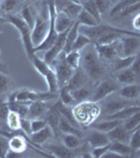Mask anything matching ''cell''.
Listing matches in <instances>:
<instances>
[{
    "mask_svg": "<svg viewBox=\"0 0 140 158\" xmlns=\"http://www.w3.org/2000/svg\"><path fill=\"white\" fill-rule=\"evenodd\" d=\"M20 130L24 132L25 134L31 135V120L29 117H21V128Z\"/></svg>",
    "mask_w": 140,
    "mask_h": 158,
    "instance_id": "cell-52",
    "label": "cell"
},
{
    "mask_svg": "<svg viewBox=\"0 0 140 158\" xmlns=\"http://www.w3.org/2000/svg\"><path fill=\"white\" fill-rule=\"evenodd\" d=\"M132 69V71L134 72V74L136 75V77H139V74H140V62H139V59L138 57L136 56V58H135L134 62L132 63V65L130 67Z\"/></svg>",
    "mask_w": 140,
    "mask_h": 158,
    "instance_id": "cell-53",
    "label": "cell"
},
{
    "mask_svg": "<svg viewBox=\"0 0 140 158\" xmlns=\"http://www.w3.org/2000/svg\"><path fill=\"white\" fill-rule=\"evenodd\" d=\"M60 102L64 106H71L75 103L74 101V98L71 94V91L68 90L67 86H63L61 88V91H60Z\"/></svg>",
    "mask_w": 140,
    "mask_h": 158,
    "instance_id": "cell-40",
    "label": "cell"
},
{
    "mask_svg": "<svg viewBox=\"0 0 140 158\" xmlns=\"http://www.w3.org/2000/svg\"><path fill=\"white\" fill-rule=\"evenodd\" d=\"M9 151V138L0 134V158L6 157Z\"/></svg>",
    "mask_w": 140,
    "mask_h": 158,
    "instance_id": "cell-47",
    "label": "cell"
},
{
    "mask_svg": "<svg viewBox=\"0 0 140 158\" xmlns=\"http://www.w3.org/2000/svg\"><path fill=\"white\" fill-rule=\"evenodd\" d=\"M110 143L105 144V146H101V147H96V148H93V151H92V156L95 157V158H100L102 157L106 152L109 151L110 149Z\"/></svg>",
    "mask_w": 140,
    "mask_h": 158,
    "instance_id": "cell-49",
    "label": "cell"
},
{
    "mask_svg": "<svg viewBox=\"0 0 140 158\" xmlns=\"http://www.w3.org/2000/svg\"><path fill=\"white\" fill-rule=\"evenodd\" d=\"M60 112L57 109V106H54L51 110H49V113H47V126L52 129L54 136L59 134V121H60Z\"/></svg>",
    "mask_w": 140,
    "mask_h": 158,
    "instance_id": "cell-20",
    "label": "cell"
},
{
    "mask_svg": "<svg viewBox=\"0 0 140 158\" xmlns=\"http://www.w3.org/2000/svg\"><path fill=\"white\" fill-rule=\"evenodd\" d=\"M53 136H54V133H53L52 129H51L49 126H45L43 129L39 130V131H37V132H34V133H31L30 135L31 140H32L34 143H37V144L44 143L47 140L52 138Z\"/></svg>",
    "mask_w": 140,
    "mask_h": 158,
    "instance_id": "cell-21",
    "label": "cell"
},
{
    "mask_svg": "<svg viewBox=\"0 0 140 158\" xmlns=\"http://www.w3.org/2000/svg\"><path fill=\"white\" fill-rule=\"evenodd\" d=\"M110 139L106 133L98 130L92 129V131L89 134V143L91 147L96 148V147H101V146H105V144L110 143Z\"/></svg>",
    "mask_w": 140,
    "mask_h": 158,
    "instance_id": "cell-15",
    "label": "cell"
},
{
    "mask_svg": "<svg viewBox=\"0 0 140 158\" xmlns=\"http://www.w3.org/2000/svg\"><path fill=\"white\" fill-rule=\"evenodd\" d=\"M47 13H49V22H50L49 32H47L45 39L38 47L34 49L35 53L38 52V51H47L54 44L58 37V33L55 29V17H56V13H57V10H56L55 6V0H50V2L47 3Z\"/></svg>",
    "mask_w": 140,
    "mask_h": 158,
    "instance_id": "cell-4",
    "label": "cell"
},
{
    "mask_svg": "<svg viewBox=\"0 0 140 158\" xmlns=\"http://www.w3.org/2000/svg\"><path fill=\"white\" fill-rule=\"evenodd\" d=\"M4 20H6V19L2 18V17H0V21H4Z\"/></svg>",
    "mask_w": 140,
    "mask_h": 158,
    "instance_id": "cell-57",
    "label": "cell"
},
{
    "mask_svg": "<svg viewBox=\"0 0 140 158\" xmlns=\"http://www.w3.org/2000/svg\"><path fill=\"white\" fill-rule=\"evenodd\" d=\"M59 1H60V3H56L55 2L56 10L60 9L61 12H63L65 15H68L71 19L75 21L76 18H77V16L79 15V13L81 12V10L83 9L82 4H80L79 2L75 1V0H71V1L59 0Z\"/></svg>",
    "mask_w": 140,
    "mask_h": 158,
    "instance_id": "cell-13",
    "label": "cell"
},
{
    "mask_svg": "<svg viewBox=\"0 0 140 158\" xmlns=\"http://www.w3.org/2000/svg\"><path fill=\"white\" fill-rule=\"evenodd\" d=\"M116 78L120 83H123V85H131V83H135L137 77L133 71H132V69L128 68V69H124V70L118 71V73H117V75H116Z\"/></svg>",
    "mask_w": 140,
    "mask_h": 158,
    "instance_id": "cell-28",
    "label": "cell"
},
{
    "mask_svg": "<svg viewBox=\"0 0 140 158\" xmlns=\"http://www.w3.org/2000/svg\"><path fill=\"white\" fill-rule=\"evenodd\" d=\"M132 103L130 100H126V99H123V100H116V101H110V102H108L105 104V108H104V111H105V113L108 114V115H111V114L115 113V112L119 111V110L126 108V106H132Z\"/></svg>",
    "mask_w": 140,
    "mask_h": 158,
    "instance_id": "cell-30",
    "label": "cell"
},
{
    "mask_svg": "<svg viewBox=\"0 0 140 158\" xmlns=\"http://www.w3.org/2000/svg\"><path fill=\"white\" fill-rule=\"evenodd\" d=\"M139 9H140V2L137 1V2H135V3H132L126 7H124L123 10H121V11L119 12V14H120L121 17H126V16H130V15L134 14V13H138Z\"/></svg>",
    "mask_w": 140,
    "mask_h": 158,
    "instance_id": "cell-44",
    "label": "cell"
},
{
    "mask_svg": "<svg viewBox=\"0 0 140 158\" xmlns=\"http://www.w3.org/2000/svg\"><path fill=\"white\" fill-rule=\"evenodd\" d=\"M74 20H72L68 15H65L63 12L57 11L56 13V17H55V29L57 31V33H62L65 30H68L70 27H72V24L74 23Z\"/></svg>",
    "mask_w": 140,
    "mask_h": 158,
    "instance_id": "cell-17",
    "label": "cell"
},
{
    "mask_svg": "<svg viewBox=\"0 0 140 158\" xmlns=\"http://www.w3.org/2000/svg\"><path fill=\"white\" fill-rule=\"evenodd\" d=\"M90 43H93L90 38L86 37L85 35L78 33V36L75 39V42L73 43L71 51H81L82 49H84L88 44H90Z\"/></svg>",
    "mask_w": 140,
    "mask_h": 158,
    "instance_id": "cell-38",
    "label": "cell"
},
{
    "mask_svg": "<svg viewBox=\"0 0 140 158\" xmlns=\"http://www.w3.org/2000/svg\"><path fill=\"white\" fill-rule=\"evenodd\" d=\"M21 17L22 20L27 23V25H30L31 27H33L35 22V18L33 17L32 11H31V7L30 6H25L21 12H20V16Z\"/></svg>",
    "mask_w": 140,
    "mask_h": 158,
    "instance_id": "cell-42",
    "label": "cell"
},
{
    "mask_svg": "<svg viewBox=\"0 0 140 158\" xmlns=\"http://www.w3.org/2000/svg\"><path fill=\"white\" fill-rule=\"evenodd\" d=\"M82 50V54L80 53V64L82 65L83 72L92 79H99L103 75L104 71L99 61L95 44L90 43Z\"/></svg>",
    "mask_w": 140,
    "mask_h": 158,
    "instance_id": "cell-1",
    "label": "cell"
},
{
    "mask_svg": "<svg viewBox=\"0 0 140 158\" xmlns=\"http://www.w3.org/2000/svg\"><path fill=\"white\" fill-rule=\"evenodd\" d=\"M137 1H139V0H119V1L115 4V6L112 9L110 14L112 16L115 14H118V13L120 12L121 10H123L124 7H126L132 3H135V2H137Z\"/></svg>",
    "mask_w": 140,
    "mask_h": 158,
    "instance_id": "cell-43",
    "label": "cell"
},
{
    "mask_svg": "<svg viewBox=\"0 0 140 158\" xmlns=\"http://www.w3.org/2000/svg\"><path fill=\"white\" fill-rule=\"evenodd\" d=\"M70 27H68V30H65L64 32L59 33L54 44H53L47 51H45L47 53H45L44 59H43V60H44L45 62L47 63V64H51V63H52L53 61H54L56 58H57V56L63 51V48H64V43H65V38H67V34H68V30H70Z\"/></svg>",
    "mask_w": 140,
    "mask_h": 158,
    "instance_id": "cell-10",
    "label": "cell"
},
{
    "mask_svg": "<svg viewBox=\"0 0 140 158\" xmlns=\"http://www.w3.org/2000/svg\"><path fill=\"white\" fill-rule=\"evenodd\" d=\"M63 1H71V0H63Z\"/></svg>",
    "mask_w": 140,
    "mask_h": 158,
    "instance_id": "cell-59",
    "label": "cell"
},
{
    "mask_svg": "<svg viewBox=\"0 0 140 158\" xmlns=\"http://www.w3.org/2000/svg\"><path fill=\"white\" fill-rule=\"evenodd\" d=\"M27 149V143L21 135H15L9 139V150L17 153H23Z\"/></svg>",
    "mask_w": 140,
    "mask_h": 158,
    "instance_id": "cell-24",
    "label": "cell"
},
{
    "mask_svg": "<svg viewBox=\"0 0 140 158\" xmlns=\"http://www.w3.org/2000/svg\"><path fill=\"white\" fill-rule=\"evenodd\" d=\"M99 114V108L95 106V102H80L73 111V115L76 121L81 124H88L89 122L96 118Z\"/></svg>",
    "mask_w": 140,
    "mask_h": 158,
    "instance_id": "cell-7",
    "label": "cell"
},
{
    "mask_svg": "<svg viewBox=\"0 0 140 158\" xmlns=\"http://www.w3.org/2000/svg\"><path fill=\"white\" fill-rule=\"evenodd\" d=\"M134 27H136L137 30H139V13H137L136 17L134 19Z\"/></svg>",
    "mask_w": 140,
    "mask_h": 158,
    "instance_id": "cell-54",
    "label": "cell"
},
{
    "mask_svg": "<svg viewBox=\"0 0 140 158\" xmlns=\"http://www.w3.org/2000/svg\"><path fill=\"white\" fill-rule=\"evenodd\" d=\"M109 151H112L116 154H118L121 157H126L132 154V152H135L129 143L126 142H119V141H113L110 144V149Z\"/></svg>",
    "mask_w": 140,
    "mask_h": 158,
    "instance_id": "cell-25",
    "label": "cell"
},
{
    "mask_svg": "<svg viewBox=\"0 0 140 158\" xmlns=\"http://www.w3.org/2000/svg\"><path fill=\"white\" fill-rule=\"evenodd\" d=\"M136 55L135 56H126V57H120V58H116L115 59V71H120L124 70V69H128L132 65V63L134 62Z\"/></svg>",
    "mask_w": 140,
    "mask_h": 158,
    "instance_id": "cell-36",
    "label": "cell"
},
{
    "mask_svg": "<svg viewBox=\"0 0 140 158\" xmlns=\"http://www.w3.org/2000/svg\"><path fill=\"white\" fill-rule=\"evenodd\" d=\"M82 7L88 13H90L92 16L96 19V21H97L98 23H100V21H101L100 16L101 15H100V13H99L97 6H96L95 2H94V0H89V1L84 2V3L82 4Z\"/></svg>",
    "mask_w": 140,
    "mask_h": 158,
    "instance_id": "cell-39",
    "label": "cell"
},
{
    "mask_svg": "<svg viewBox=\"0 0 140 158\" xmlns=\"http://www.w3.org/2000/svg\"><path fill=\"white\" fill-rule=\"evenodd\" d=\"M140 124V113L139 111L136 112L135 114H133L132 116H130L128 119L124 120V129L129 132H133L134 130H136L137 128H139Z\"/></svg>",
    "mask_w": 140,
    "mask_h": 158,
    "instance_id": "cell-35",
    "label": "cell"
},
{
    "mask_svg": "<svg viewBox=\"0 0 140 158\" xmlns=\"http://www.w3.org/2000/svg\"><path fill=\"white\" fill-rule=\"evenodd\" d=\"M123 123V121L121 120H117V119H108V120L104 121H100L97 122V123L92 124V129L98 130V131L104 132V133H108L111 130H113L116 127L120 126V124Z\"/></svg>",
    "mask_w": 140,
    "mask_h": 158,
    "instance_id": "cell-27",
    "label": "cell"
},
{
    "mask_svg": "<svg viewBox=\"0 0 140 158\" xmlns=\"http://www.w3.org/2000/svg\"><path fill=\"white\" fill-rule=\"evenodd\" d=\"M71 94H72L74 101L75 102H82V101H86L89 98H90V91L85 88H79L77 90L71 91Z\"/></svg>",
    "mask_w": 140,
    "mask_h": 158,
    "instance_id": "cell-37",
    "label": "cell"
},
{
    "mask_svg": "<svg viewBox=\"0 0 140 158\" xmlns=\"http://www.w3.org/2000/svg\"><path fill=\"white\" fill-rule=\"evenodd\" d=\"M86 81H88V76L85 75L83 70L76 69V70L74 71L73 75L71 76V78L68 79V81L64 86H67L70 91H74L79 88H82L86 83Z\"/></svg>",
    "mask_w": 140,
    "mask_h": 158,
    "instance_id": "cell-14",
    "label": "cell"
},
{
    "mask_svg": "<svg viewBox=\"0 0 140 158\" xmlns=\"http://www.w3.org/2000/svg\"><path fill=\"white\" fill-rule=\"evenodd\" d=\"M64 59L73 70H76L80 65V51H70L64 55Z\"/></svg>",
    "mask_w": 140,
    "mask_h": 158,
    "instance_id": "cell-34",
    "label": "cell"
},
{
    "mask_svg": "<svg viewBox=\"0 0 140 158\" xmlns=\"http://www.w3.org/2000/svg\"><path fill=\"white\" fill-rule=\"evenodd\" d=\"M7 19L18 30V32L20 33V36H21L22 42H23L25 52L27 55L29 57V59L31 60L32 57L34 56V47L32 44V39H31V32H32V27L30 25H27L25 22L22 20L21 17L19 16H15V15H9Z\"/></svg>",
    "mask_w": 140,
    "mask_h": 158,
    "instance_id": "cell-2",
    "label": "cell"
},
{
    "mask_svg": "<svg viewBox=\"0 0 140 158\" xmlns=\"http://www.w3.org/2000/svg\"><path fill=\"white\" fill-rule=\"evenodd\" d=\"M54 98H56V93H52V92H49V93H38V92L30 91L27 89H22V90L13 94L9 101H16V102L27 104L37 100L49 101Z\"/></svg>",
    "mask_w": 140,
    "mask_h": 158,
    "instance_id": "cell-5",
    "label": "cell"
},
{
    "mask_svg": "<svg viewBox=\"0 0 140 158\" xmlns=\"http://www.w3.org/2000/svg\"><path fill=\"white\" fill-rule=\"evenodd\" d=\"M62 143L71 150H76L81 146L80 136L74 134H63Z\"/></svg>",
    "mask_w": 140,
    "mask_h": 158,
    "instance_id": "cell-33",
    "label": "cell"
},
{
    "mask_svg": "<svg viewBox=\"0 0 140 158\" xmlns=\"http://www.w3.org/2000/svg\"><path fill=\"white\" fill-rule=\"evenodd\" d=\"M0 11H1V2H0Z\"/></svg>",
    "mask_w": 140,
    "mask_h": 158,
    "instance_id": "cell-58",
    "label": "cell"
},
{
    "mask_svg": "<svg viewBox=\"0 0 140 158\" xmlns=\"http://www.w3.org/2000/svg\"><path fill=\"white\" fill-rule=\"evenodd\" d=\"M94 2H95L100 15L104 14V13L106 12V10L111 6V2L109 1V0H94Z\"/></svg>",
    "mask_w": 140,
    "mask_h": 158,
    "instance_id": "cell-50",
    "label": "cell"
},
{
    "mask_svg": "<svg viewBox=\"0 0 140 158\" xmlns=\"http://www.w3.org/2000/svg\"><path fill=\"white\" fill-rule=\"evenodd\" d=\"M45 126H47V122L45 119L35 118L31 121V132H32V133L37 132V131H39V130L43 129Z\"/></svg>",
    "mask_w": 140,
    "mask_h": 158,
    "instance_id": "cell-45",
    "label": "cell"
},
{
    "mask_svg": "<svg viewBox=\"0 0 140 158\" xmlns=\"http://www.w3.org/2000/svg\"><path fill=\"white\" fill-rule=\"evenodd\" d=\"M122 124L116 127V128H114L113 130H111L110 132L106 133L111 142L119 141V142H126V143H129V139H130V136H131L130 133H132V132L126 131Z\"/></svg>",
    "mask_w": 140,
    "mask_h": 158,
    "instance_id": "cell-16",
    "label": "cell"
},
{
    "mask_svg": "<svg viewBox=\"0 0 140 158\" xmlns=\"http://www.w3.org/2000/svg\"><path fill=\"white\" fill-rule=\"evenodd\" d=\"M119 95L126 100H135L140 95V88L137 83H131L120 89Z\"/></svg>",
    "mask_w": 140,
    "mask_h": 158,
    "instance_id": "cell-22",
    "label": "cell"
},
{
    "mask_svg": "<svg viewBox=\"0 0 140 158\" xmlns=\"http://www.w3.org/2000/svg\"><path fill=\"white\" fill-rule=\"evenodd\" d=\"M138 111H140L139 106L137 104H132V106H128L126 108L119 110V111L111 114V115H108V119H117V120L124 121L130 116H132L133 114H135Z\"/></svg>",
    "mask_w": 140,
    "mask_h": 158,
    "instance_id": "cell-19",
    "label": "cell"
},
{
    "mask_svg": "<svg viewBox=\"0 0 140 158\" xmlns=\"http://www.w3.org/2000/svg\"><path fill=\"white\" fill-rule=\"evenodd\" d=\"M139 35H126L122 36L120 40V55L121 57L135 56L138 53L140 47Z\"/></svg>",
    "mask_w": 140,
    "mask_h": 158,
    "instance_id": "cell-8",
    "label": "cell"
},
{
    "mask_svg": "<svg viewBox=\"0 0 140 158\" xmlns=\"http://www.w3.org/2000/svg\"><path fill=\"white\" fill-rule=\"evenodd\" d=\"M10 86V79L4 73H2L0 71V95L4 94L9 90Z\"/></svg>",
    "mask_w": 140,
    "mask_h": 158,
    "instance_id": "cell-46",
    "label": "cell"
},
{
    "mask_svg": "<svg viewBox=\"0 0 140 158\" xmlns=\"http://www.w3.org/2000/svg\"><path fill=\"white\" fill-rule=\"evenodd\" d=\"M31 61L33 62L37 72L41 76H43V78L45 79L47 86H49V92L57 93V91L59 90V86H58L57 76H56L55 71L50 67V64H47L44 60L38 58L35 54L32 57Z\"/></svg>",
    "mask_w": 140,
    "mask_h": 158,
    "instance_id": "cell-3",
    "label": "cell"
},
{
    "mask_svg": "<svg viewBox=\"0 0 140 158\" xmlns=\"http://www.w3.org/2000/svg\"><path fill=\"white\" fill-rule=\"evenodd\" d=\"M109 1H110L111 3H117V2H118L119 0H109Z\"/></svg>",
    "mask_w": 140,
    "mask_h": 158,
    "instance_id": "cell-55",
    "label": "cell"
},
{
    "mask_svg": "<svg viewBox=\"0 0 140 158\" xmlns=\"http://www.w3.org/2000/svg\"><path fill=\"white\" fill-rule=\"evenodd\" d=\"M9 112H10L9 103L0 100V121H6Z\"/></svg>",
    "mask_w": 140,
    "mask_h": 158,
    "instance_id": "cell-51",
    "label": "cell"
},
{
    "mask_svg": "<svg viewBox=\"0 0 140 158\" xmlns=\"http://www.w3.org/2000/svg\"><path fill=\"white\" fill-rule=\"evenodd\" d=\"M115 91H117V85H115V82H114L113 80H111V79L103 80L102 82L97 86V89L94 91L93 95H92V97H91V101L97 102V101L102 100V99L108 97L110 94L114 93Z\"/></svg>",
    "mask_w": 140,
    "mask_h": 158,
    "instance_id": "cell-12",
    "label": "cell"
},
{
    "mask_svg": "<svg viewBox=\"0 0 140 158\" xmlns=\"http://www.w3.org/2000/svg\"><path fill=\"white\" fill-rule=\"evenodd\" d=\"M76 21L79 23V25H85V27H94V25L99 24L96 19L93 16L85 11L84 9L81 10V12L79 13V15L76 18Z\"/></svg>",
    "mask_w": 140,
    "mask_h": 158,
    "instance_id": "cell-32",
    "label": "cell"
},
{
    "mask_svg": "<svg viewBox=\"0 0 140 158\" xmlns=\"http://www.w3.org/2000/svg\"><path fill=\"white\" fill-rule=\"evenodd\" d=\"M49 13H47V16L38 15L35 18L34 25H33L32 32H31V39H32V44L34 49L45 39L47 32H49Z\"/></svg>",
    "mask_w": 140,
    "mask_h": 158,
    "instance_id": "cell-6",
    "label": "cell"
},
{
    "mask_svg": "<svg viewBox=\"0 0 140 158\" xmlns=\"http://www.w3.org/2000/svg\"><path fill=\"white\" fill-rule=\"evenodd\" d=\"M78 27H79V23L75 20V22H74L73 25L70 27V30H68V32L67 34V38H65L64 48H63V51H62L64 54H67V53H68L72 50L73 43L75 42V39L78 36Z\"/></svg>",
    "mask_w": 140,
    "mask_h": 158,
    "instance_id": "cell-26",
    "label": "cell"
},
{
    "mask_svg": "<svg viewBox=\"0 0 140 158\" xmlns=\"http://www.w3.org/2000/svg\"><path fill=\"white\" fill-rule=\"evenodd\" d=\"M2 69H4V65H3V64H2V63H1V62H0V71H1V70H2Z\"/></svg>",
    "mask_w": 140,
    "mask_h": 158,
    "instance_id": "cell-56",
    "label": "cell"
},
{
    "mask_svg": "<svg viewBox=\"0 0 140 158\" xmlns=\"http://www.w3.org/2000/svg\"><path fill=\"white\" fill-rule=\"evenodd\" d=\"M17 4H18L17 0H3V2L1 3V9L3 10L4 13L9 14L14 11V9H16Z\"/></svg>",
    "mask_w": 140,
    "mask_h": 158,
    "instance_id": "cell-48",
    "label": "cell"
},
{
    "mask_svg": "<svg viewBox=\"0 0 140 158\" xmlns=\"http://www.w3.org/2000/svg\"><path fill=\"white\" fill-rule=\"evenodd\" d=\"M61 115V114H60ZM59 132L63 134H74L80 136L81 131L78 128H76L75 126H73L71 122H68L64 117L61 116L60 117V121H59Z\"/></svg>",
    "mask_w": 140,
    "mask_h": 158,
    "instance_id": "cell-31",
    "label": "cell"
},
{
    "mask_svg": "<svg viewBox=\"0 0 140 158\" xmlns=\"http://www.w3.org/2000/svg\"><path fill=\"white\" fill-rule=\"evenodd\" d=\"M56 59H57V58H56ZM74 71L75 70H73V69L65 62V59L63 57L61 58V59H57L55 73H56V76H57L58 86H59L60 89L67 85L68 79L73 75Z\"/></svg>",
    "mask_w": 140,
    "mask_h": 158,
    "instance_id": "cell-11",
    "label": "cell"
},
{
    "mask_svg": "<svg viewBox=\"0 0 140 158\" xmlns=\"http://www.w3.org/2000/svg\"><path fill=\"white\" fill-rule=\"evenodd\" d=\"M47 101L43 100H37L33 101L29 104L27 109V117L29 118H38L41 115H43L45 111H47Z\"/></svg>",
    "mask_w": 140,
    "mask_h": 158,
    "instance_id": "cell-18",
    "label": "cell"
},
{
    "mask_svg": "<svg viewBox=\"0 0 140 158\" xmlns=\"http://www.w3.org/2000/svg\"><path fill=\"white\" fill-rule=\"evenodd\" d=\"M129 144L135 152L139 151L140 149V132L139 128H137L136 130H134L132 132V135L130 136L129 139Z\"/></svg>",
    "mask_w": 140,
    "mask_h": 158,
    "instance_id": "cell-41",
    "label": "cell"
},
{
    "mask_svg": "<svg viewBox=\"0 0 140 158\" xmlns=\"http://www.w3.org/2000/svg\"><path fill=\"white\" fill-rule=\"evenodd\" d=\"M99 58L106 60H115L120 55V39L109 44H95Z\"/></svg>",
    "mask_w": 140,
    "mask_h": 158,
    "instance_id": "cell-9",
    "label": "cell"
},
{
    "mask_svg": "<svg viewBox=\"0 0 140 158\" xmlns=\"http://www.w3.org/2000/svg\"><path fill=\"white\" fill-rule=\"evenodd\" d=\"M47 149L49 150L50 153H52V154L56 157L68 158V157L75 156L73 150L68 149V148L65 147L63 143L62 144H57V143L49 144V146L47 147Z\"/></svg>",
    "mask_w": 140,
    "mask_h": 158,
    "instance_id": "cell-23",
    "label": "cell"
},
{
    "mask_svg": "<svg viewBox=\"0 0 140 158\" xmlns=\"http://www.w3.org/2000/svg\"><path fill=\"white\" fill-rule=\"evenodd\" d=\"M6 124L12 131H19L21 128V116L17 112L10 110L9 114L6 116Z\"/></svg>",
    "mask_w": 140,
    "mask_h": 158,
    "instance_id": "cell-29",
    "label": "cell"
}]
</instances>
